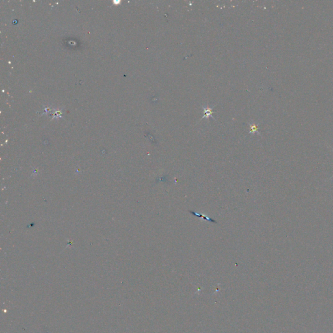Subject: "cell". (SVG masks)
<instances>
[{
  "instance_id": "6da1fadb",
  "label": "cell",
  "mask_w": 333,
  "mask_h": 333,
  "mask_svg": "<svg viewBox=\"0 0 333 333\" xmlns=\"http://www.w3.org/2000/svg\"><path fill=\"white\" fill-rule=\"evenodd\" d=\"M189 212L190 213H191V214H193V215L195 216V217H202V218L205 219L207 220V221H210V222H213V223H217V221H215V220L213 219H212V218H210V217H209L206 216V215H205L199 214V213H195V212H193V211H190V210L189 211Z\"/></svg>"
},
{
  "instance_id": "3957f363",
  "label": "cell",
  "mask_w": 333,
  "mask_h": 333,
  "mask_svg": "<svg viewBox=\"0 0 333 333\" xmlns=\"http://www.w3.org/2000/svg\"><path fill=\"white\" fill-rule=\"evenodd\" d=\"M258 132V127L256 124H250V133H254Z\"/></svg>"
},
{
  "instance_id": "7a4b0ae2",
  "label": "cell",
  "mask_w": 333,
  "mask_h": 333,
  "mask_svg": "<svg viewBox=\"0 0 333 333\" xmlns=\"http://www.w3.org/2000/svg\"><path fill=\"white\" fill-rule=\"evenodd\" d=\"M204 111H205V115L203 116V117L202 118V119L206 118H208L210 117H211L212 118L213 116L212 114L213 111H212V109L210 108H205V107H202Z\"/></svg>"
},
{
  "instance_id": "277c9868",
  "label": "cell",
  "mask_w": 333,
  "mask_h": 333,
  "mask_svg": "<svg viewBox=\"0 0 333 333\" xmlns=\"http://www.w3.org/2000/svg\"><path fill=\"white\" fill-rule=\"evenodd\" d=\"M332 150H333V149H332Z\"/></svg>"
}]
</instances>
